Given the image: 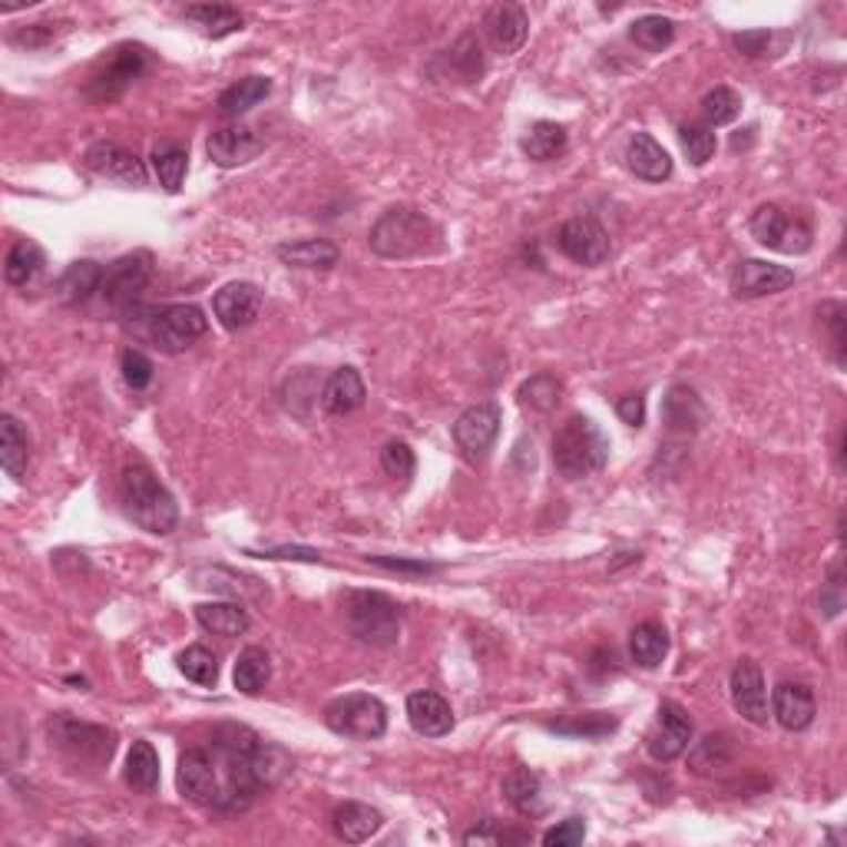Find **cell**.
<instances>
[{"label":"cell","instance_id":"21","mask_svg":"<svg viewBox=\"0 0 847 847\" xmlns=\"http://www.w3.org/2000/svg\"><path fill=\"white\" fill-rule=\"evenodd\" d=\"M772 712H775L782 728L805 732L815 722V715H818L815 692L808 685H802V682H782L772 692Z\"/></svg>","mask_w":847,"mask_h":847},{"label":"cell","instance_id":"3","mask_svg":"<svg viewBox=\"0 0 847 847\" xmlns=\"http://www.w3.org/2000/svg\"><path fill=\"white\" fill-rule=\"evenodd\" d=\"M368 245L375 255L391 258V262H408V258H424L437 255L443 248V232L440 225L421 210H388L368 232Z\"/></svg>","mask_w":847,"mask_h":847},{"label":"cell","instance_id":"1","mask_svg":"<svg viewBox=\"0 0 847 847\" xmlns=\"http://www.w3.org/2000/svg\"><path fill=\"white\" fill-rule=\"evenodd\" d=\"M262 738L248 725H215L210 745H193L180 755V792L193 805L215 812H242L262 792L255 778V752Z\"/></svg>","mask_w":847,"mask_h":847},{"label":"cell","instance_id":"54","mask_svg":"<svg viewBox=\"0 0 847 847\" xmlns=\"http://www.w3.org/2000/svg\"><path fill=\"white\" fill-rule=\"evenodd\" d=\"M772 43L768 30H755V33H735V47L748 57H765V47Z\"/></svg>","mask_w":847,"mask_h":847},{"label":"cell","instance_id":"53","mask_svg":"<svg viewBox=\"0 0 847 847\" xmlns=\"http://www.w3.org/2000/svg\"><path fill=\"white\" fill-rule=\"evenodd\" d=\"M57 23H30L27 30H17V33H10V40L13 43H20V47H43L47 40H53L57 37V30H53Z\"/></svg>","mask_w":847,"mask_h":847},{"label":"cell","instance_id":"51","mask_svg":"<svg viewBox=\"0 0 847 847\" xmlns=\"http://www.w3.org/2000/svg\"><path fill=\"white\" fill-rule=\"evenodd\" d=\"M368 563L385 567L391 573H415V576H430L440 573V563H427V560H395V557H368Z\"/></svg>","mask_w":847,"mask_h":847},{"label":"cell","instance_id":"25","mask_svg":"<svg viewBox=\"0 0 847 847\" xmlns=\"http://www.w3.org/2000/svg\"><path fill=\"white\" fill-rule=\"evenodd\" d=\"M365 398H368V391H365V381L355 368H338L322 388V408L335 418L355 415L365 405Z\"/></svg>","mask_w":847,"mask_h":847},{"label":"cell","instance_id":"33","mask_svg":"<svg viewBox=\"0 0 847 847\" xmlns=\"http://www.w3.org/2000/svg\"><path fill=\"white\" fill-rule=\"evenodd\" d=\"M503 798L527 818H537L543 812V785L530 768H513L503 778Z\"/></svg>","mask_w":847,"mask_h":847},{"label":"cell","instance_id":"10","mask_svg":"<svg viewBox=\"0 0 847 847\" xmlns=\"http://www.w3.org/2000/svg\"><path fill=\"white\" fill-rule=\"evenodd\" d=\"M748 228L758 238V245L782 252V255H805L815 242L812 225L802 215H792L782 206H758Z\"/></svg>","mask_w":847,"mask_h":847},{"label":"cell","instance_id":"12","mask_svg":"<svg viewBox=\"0 0 847 847\" xmlns=\"http://www.w3.org/2000/svg\"><path fill=\"white\" fill-rule=\"evenodd\" d=\"M500 424H503V411H500V405H493V401H483V405L467 408V411L457 418V424H453V443H457V450H460L470 463H480V460L490 453V447L497 443Z\"/></svg>","mask_w":847,"mask_h":847},{"label":"cell","instance_id":"7","mask_svg":"<svg viewBox=\"0 0 847 847\" xmlns=\"http://www.w3.org/2000/svg\"><path fill=\"white\" fill-rule=\"evenodd\" d=\"M50 745L67 755L73 765H90L100 768L113 758L116 752V732H110L106 725H90V722H76L70 715H57L47 725Z\"/></svg>","mask_w":847,"mask_h":847},{"label":"cell","instance_id":"8","mask_svg":"<svg viewBox=\"0 0 847 847\" xmlns=\"http://www.w3.org/2000/svg\"><path fill=\"white\" fill-rule=\"evenodd\" d=\"M325 725L335 735H345V738H355V742H371V738H381L388 732V708L378 695L351 692V695L335 698L325 708Z\"/></svg>","mask_w":847,"mask_h":847},{"label":"cell","instance_id":"40","mask_svg":"<svg viewBox=\"0 0 847 847\" xmlns=\"http://www.w3.org/2000/svg\"><path fill=\"white\" fill-rule=\"evenodd\" d=\"M669 652V633L659 623H639L630 639V655L635 665L642 669H655Z\"/></svg>","mask_w":847,"mask_h":847},{"label":"cell","instance_id":"20","mask_svg":"<svg viewBox=\"0 0 847 847\" xmlns=\"http://www.w3.org/2000/svg\"><path fill=\"white\" fill-rule=\"evenodd\" d=\"M483 30H487L490 43H493L500 53H517V50L527 43L530 17H527V10L517 7V3H493V7L483 13Z\"/></svg>","mask_w":847,"mask_h":847},{"label":"cell","instance_id":"42","mask_svg":"<svg viewBox=\"0 0 847 847\" xmlns=\"http://www.w3.org/2000/svg\"><path fill=\"white\" fill-rule=\"evenodd\" d=\"M738 113H742V96L732 86H715L712 93L702 96V126L708 130L735 123Z\"/></svg>","mask_w":847,"mask_h":847},{"label":"cell","instance_id":"45","mask_svg":"<svg viewBox=\"0 0 847 847\" xmlns=\"http://www.w3.org/2000/svg\"><path fill=\"white\" fill-rule=\"evenodd\" d=\"M180 672L196 682V685H215L218 682V662L206 645H190L186 652H180Z\"/></svg>","mask_w":847,"mask_h":847},{"label":"cell","instance_id":"57","mask_svg":"<svg viewBox=\"0 0 847 847\" xmlns=\"http://www.w3.org/2000/svg\"><path fill=\"white\" fill-rule=\"evenodd\" d=\"M268 560H308V563H318L322 553L315 550H302V547H275V550H265Z\"/></svg>","mask_w":847,"mask_h":847},{"label":"cell","instance_id":"19","mask_svg":"<svg viewBox=\"0 0 847 847\" xmlns=\"http://www.w3.org/2000/svg\"><path fill=\"white\" fill-rule=\"evenodd\" d=\"M262 150H265V140H262L255 130H248V126H222V130L212 133L210 143H206L210 160L215 166H222V170L245 166V163H252Z\"/></svg>","mask_w":847,"mask_h":847},{"label":"cell","instance_id":"39","mask_svg":"<svg viewBox=\"0 0 847 847\" xmlns=\"http://www.w3.org/2000/svg\"><path fill=\"white\" fill-rule=\"evenodd\" d=\"M662 411H665V424H669L672 430H695L698 424L705 421V408H702L698 395H695L692 388H682V385H675V388L669 391Z\"/></svg>","mask_w":847,"mask_h":847},{"label":"cell","instance_id":"9","mask_svg":"<svg viewBox=\"0 0 847 847\" xmlns=\"http://www.w3.org/2000/svg\"><path fill=\"white\" fill-rule=\"evenodd\" d=\"M146 63H150V50L143 43H120V47H113L106 63L83 86V96L93 100V103H110V100L123 96L126 86L146 70Z\"/></svg>","mask_w":847,"mask_h":847},{"label":"cell","instance_id":"23","mask_svg":"<svg viewBox=\"0 0 847 847\" xmlns=\"http://www.w3.org/2000/svg\"><path fill=\"white\" fill-rule=\"evenodd\" d=\"M408 722L424 738H440L453 728V712L443 695L424 688L408 695Z\"/></svg>","mask_w":847,"mask_h":847},{"label":"cell","instance_id":"28","mask_svg":"<svg viewBox=\"0 0 847 847\" xmlns=\"http://www.w3.org/2000/svg\"><path fill=\"white\" fill-rule=\"evenodd\" d=\"M43 265H47V255L37 242L30 238H20L10 252H7V262H3V278L17 288H27L33 285L40 275H43Z\"/></svg>","mask_w":847,"mask_h":847},{"label":"cell","instance_id":"2","mask_svg":"<svg viewBox=\"0 0 847 847\" xmlns=\"http://www.w3.org/2000/svg\"><path fill=\"white\" fill-rule=\"evenodd\" d=\"M123 325L136 335L153 341L166 355L186 351L193 341H200L210 331V318L200 305H130L123 312Z\"/></svg>","mask_w":847,"mask_h":847},{"label":"cell","instance_id":"35","mask_svg":"<svg viewBox=\"0 0 847 847\" xmlns=\"http://www.w3.org/2000/svg\"><path fill=\"white\" fill-rule=\"evenodd\" d=\"M196 623L212 635L235 639L248 630V613L238 603H200L196 606Z\"/></svg>","mask_w":847,"mask_h":847},{"label":"cell","instance_id":"27","mask_svg":"<svg viewBox=\"0 0 847 847\" xmlns=\"http://www.w3.org/2000/svg\"><path fill=\"white\" fill-rule=\"evenodd\" d=\"M0 463L13 480H23L30 467V437L13 415L0 418Z\"/></svg>","mask_w":847,"mask_h":847},{"label":"cell","instance_id":"4","mask_svg":"<svg viewBox=\"0 0 847 847\" xmlns=\"http://www.w3.org/2000/svg\"><path fill=\"white\" fill-rule=\"evenodd\" d=\"M120 500L126 517L143 527L146 533H173L180 523V507L173 500V493L156 480V473L146 463H130L123 467L120 477Z\"/></svg>","mask_w":847,"mask_h":847},{"label":"cell","instance_id":"18","mask_svg":"<svg viewBox=\"0 0 847 847\" xmlns=\"http://www.w3.org/2000/svg\"><path fill=\"white\" fill-rule=\"evenodd\" d=\"M212 312L218 318L222 328L228 331H242L248 328L258 312H262V288L252 285V282H228L215 292L212 298Z\"/></svg>","mask_w":847,"mask_h":847},{"label":"cell","instance_id":"5","mask_svg":"<svg viewBox=\"0 0 847 847\" xmlns=\"http://www.w3.org/2000/svg\"><path fill=\"white\" fill-rule=\"evenodd\" d=\"M610 460V437L600 424L583 415H573L553 433V467L567 480H583L600 473Z\"/></svg>","mask_w":847,"mask_h":847},{"label":"cell","instance_id":"13","mask_svg":"<svg viewBox=\"0 0 847 847\" xmlns=\"http://www.w3.org/2000/svg\"><path fill=\"white\" fill-rule=\"evenodd\" d=\"M557 245L576 265H603L613 252L610 232L593 215H576V218L563 222L557 232Z\"/></svg>","mask_w":847,"mask_h":847},{"label":"cell","instance_id":"55","mask_svg":"<svg viewBox=\"0 0 847 847\" xmlns=\"http://www.w3.org/2000/svg\"><path fill=\"white\" fill-rule=\"evenodd\" d=\"M616 415L623 418V424L639 427V424L645 421V398H642V395H626V398H620Z\"/></svg>","mask_w":847,"mask_h":847},{"label":"cell","instance_id":"47","mask_svg":"<svg viewBox=\"0 0 847 847\" xmlns=\"http://www.w3.org/2000/svg\"><path fill=\"white\" fill-rule=\"evenodd\" d=\"M415 450L405 443V440H388L385 447H381V470L391 477V480H411L415 477Z\"/></svg>","mask_w":847,"mask_h":847},{"label":"cell","instance_id":"37","mask_svg":"<svg viewBox=\"0 0 847 847\" xmlns=\"http://www.w3.org/2000/svg\"><path fill=\"white\" fill-rule=\"evenodd\" d=\"M517 398H520L523 408H530L537 415H550L563 401V381L557 375H550V371H540V375H533L530 381L520 385Z\"/></svg>","mask_w":847,"mask_h":847},{"label":"cell","instance_id":"30","mask_svg":"<svg viewBox=\"0 0 847 847\" xmlns=\"http://www.w3.org/2000/svg\"><path fill=\"white\" fill-rule=\"evenodd\" d=\"M268 93H272V80H268V76H245V80L232 83L228 90H222V96H218V113L228 116V120H238V116H245L252 106H258Z\"/></svg>","mask_w":847,"mask_h":847},{"label":"cell","instance_id":"6","mask_svg":"<svg viewBox=\"0 0 847 847\" xmlns=\"http://www.w3.org/2000/svg\"><path fill=\"white\" fill-rule=\"evenodd\" d=\"M345 626L365 645L391 649L401 639V610L385 593L355 590V593L345 596Z\"/></svg>","mask_w":847,"mask_h":847},{"label":"cell","instance_id":"49","mask_svg":"<svg viewBox=\"0 0 847 847\" xmlns=\"http://www.w3.org/2000/svg\"><path fill=\"white\" fill-rule=\"evenodd\" d=\"M818 318H822V325H825L828 335H831L835 361L845 365V305H841V302H828V305H822Z\"/></svg>","mask_w":847,"mask_h":847},{"label":"cell","instance_id":"48","mask_svg":"<svg viewBox=\"0 0 847 847\" xmlns=\"http://www.w3.org/2000/svg\"><path fill=\"white\" fill-rule=\"evenodd\" d=\"M120 371H123V381L133 388V391H143L153 385V361L140 351V348H126L123 358H120Z\"/></svg>","mask_w":847,"mask_h":847},{"label":"cell","instance_id":"29","mask_svg":"<svg viewBox=\"0 0 847 847\" xmlns=\"http://www.w3.org/2000/svg\"><path fill=\"white\" fill-rule=\"evenodd\" d=\"M126 785L136 788L140 795H156L160 788V755L150 742H133L130 755H126V772H123Z\"/></svg>","mask_w":847,"mask_h":847},{"label":"cell","instance_id":"43","mask_svg":"<svg viewBox=\"0 0 847 847\" xmlns=\"http://www.w3.org/2000/svg\"><path fill=\"white\" fill-rule=\"evenodd\" d=\"M630 37L642 50H665L675 40V23L662 13H645V17L633 20Z\"/></svg>","mask_w":847,"mask_h":847},{"label":"cell","instance_id":"14","mask_svg":"<svg viewBox=\"0 0 847 847\" xmlns=\"http://www.w3.org/2000/svg\"><path fill=\"white\" fill-rule=\"evenodd\" d=\"M692 742V718L685 715V708L678 702H662L659 705V718H655V728L649 732L645 738V748L655 762L669 765L675 762Z\"/></svg>","mask_w":847,"mask_h":847},{"label":"cell","instance_id":"34","mask_svg":"<svg viewBox=\"0 0 847 847\" xmlns=\"http://www.w3.org/2000/svg\"><path fill=\"white\" fill-rule=\"evenodd\" d=\"M732 762H735V742H732V735H725V732L705 735V738L692 748V755H688V768H692L695 775H715V772L728 768Z\"/></svg>","mask_w":847,"mask_h":847},{"label":"cell","instance_id":"22","mask_svg":"<svg viewBox=\"0 0 847 847\" xmlns=\"http://www.w3.org/2000/svg\"><path fill=\"white\" fill-rule=\"evenodd\" d=\"M626 166L642 183H665L672 176V156L649 133H635L626 143Z\"/></svg>","mask_w":847,"mask_h":847},{"label":"cell","instance_id":"44","mask_svg":"<svg viewBox=\"0 0 847 847\" xmlns=\"http://www.w3.org/2000/svg\"><path fill=\"white\" fill-rule=\"evenodd\" d=\"M547 728L557 732V735H573V738H603L616 728V718L593 712V715H583V718L570 715V718H560V722H547Z\"/></svg>","mask_w":847,"mask_h":847},{"label":"cell","instance_id":"50","mask_svg":"<svg viewBox=\"0 0 847 847\" xmlns=\"http://www.w3.org/2000/svg\"><path fill=\"white\" fill-rule=\"evenodd\" d=\"M583 838H586V825H583V818H567V822H560L557 828H550V831L543 835V845L576 847V845H583Z\"/></svg>","mask_w":847,"mask_h":847},{"label":"cell","instance_id":"32","mask_svg":"<svg viewBox=\"0 0 847 847\" xmlns=\"http://www.w3.org/2000/svg\"><path fill=\"white\" fill-rule=\"evenodd\" d=\"M268 678H272V659H268V652L258 649V645L242 649L238 659H235V672H232L235 688H238L242 695H258V692L268 685Z\"/></svg>","mask_w":847,"mask_h":847},{"label":"cell","instance_id":"26","mask_svg":"<svg viewBox=\"0 0 847 847\" xmlns=\"http://www.w3.org/2000/svg\"><path fill=\"white\" fill-rule=\"evenodd\" d=\"M275 255L285 262V265H292V268H331V265H338V258H341V252H338V245L335 242H328V238H295V242H282L278 248H275Z\"/></svg>","mask_w":847,"mask_h":847},{"label":"cell","instance_id":"16","mask_svg":"<svg viewBox=\"0 0 847 847\" xmlns=\"http://www.w3.org/2000/svg\"><path fill=\"white\" fill-rule=\"evenodd\" d=\"M86 170L103 176V180H113L120 186H146V166L136 153L123 150L120 143H93L83 156Z\"/></svg>","mask_w":847,"mask_h":847},{"label":"cell","instance_id":"41","mask_svg":"<svg viewBox=\"0 0 847 847\" xmlns=\"http://www.w3.org/2000/svg\"><path fill=\"white\" fill-rule=\"evenodd\" d=\"M523 153L530 156V160H537V163H550V160H557L563 150H567V130L560 126V123H537L527 136H523Z\"/></svg>","mask_w":847,"mask_h":847},{"label":"cell","instance_id":"36","mask_svg":"<svg viewBox=\"0 0 847 847\" xmlns=\"http://www.w3.org/2000/svg\"><path fill=\"white\" fill-rule=\"evenodd\" d=\"M183 17L193 20L212 40L242 30V13L235 7H225V3H196V7H186Z\"/></svg>","mask_w":847,"mask_h":847},{"label":"cell","instance_id":"11","mask_svg":"<svg viewBox=\"0 0 847 847\" xmlns=\"http://www.w3.org/2000/svg\"><path fill=\"white\" fill-rule=\"evenodd\" d=\"M150 282H153V255H150V252H130V255L116 258V262L103 272L100 295H103L106 305H113L116 312H126L130 305L140 302V295L150 288Z\"/></svg>","mask_w":847,"mask_h":847},{"label":"cell","instance_id":"17","mask_svg":"<svg viewBox=\"0 0 847 847\" xmlns=\"http://www.w3.org/2000/svg\"><path fill=\"white\" fill-rule=\"evenodd\" d=\"M792 285H795L792 268L775 265V262H762V258H745L732 272V295L735 298H765V295H778Z\"/></svg>","mask_w":847,"mask_h":847},{"label":"cell","instance_id":"52","mask_svg":"<svg viewBox=\"0 0 847 847\" xmlns=\"http://www.w3.org/2000/svg\"><path fill=\"white\" fill-rule=\"evenodd\" d=\"M503 841H527V835H517V831H500L497 822H483V828H473L463 845H503Z\"/></svg>","mask_w":847,"mask_h":847},{"label":"cell","instance_id":"31","mask_svg":"<svg viewBox=\"0 0 847 847\" xmlns=\"http://www.w3.org/2000/svg\"><path fill=\"white\" fill-rule=\"evenodd\" d=\"M100 285H103V268L90 258H80L60 275L57 295L70 305H83L93 292H100Z\"/></svg>","mask_w":847,"mask_h":847},{"label":"cell","instance_id":"24","mask_svg":"<svg viewBox=\"0 0 847 847\" xmlns=\"http://www.w3.org/2000/svg\"><path fill=\"white\" fill-rule=\"evenodd\" d=\"M331 828L345 845H365L385 828V815L361 802H345L331 815Z\"/></svg>","mask_w":847,"mask_h":847},{"label":"cell","instance_id":"15","mask_svg":"<svg viewBox=\"0 0 847 847\" xmlns=\"http://www.w3.org/2000/svg\"><path fill=\"white\" fill-rule=\"evenodd\" d=\"M728 688H732V705L745 722L768 725V688H765V675L755 659L745 655L735 662Z\"/></svg>","mask_w":847,"mask_h":847},{"label":"cell","instance_id":"46","mask_svg":"<svg viewBox=\"0 0 847 847\" xmlns=\"http://www.w3.org/2000/svg\"><path fill=\"white\" fill-rule=\"evenodd\" d=\"M678 140H682V150H685V156H688L692 166H705V163L715 156V150H718L715 133H712L708 126H702V123L678 126Z\"/></svg>","mask_w":847,"mask_h":847},{"label":"cell","instance_id":"56","mask_svg":"<svg viewBox=\"0 0 847 847\" xmlns=\"http://www.w3.org/2000/svg\"><path fill=\"white\" fill-rule=\"evenodd\" d=\"M822 610L828 616H838L841 613V567L831 570V583H828V593L822 596Z\"/></svg>","mask_w":847,"mask_h":847},{"label":"cell","instance_id":"38","mask_svg":"<svg viewBox=\"0 0 847 847\" xmlns=\"http://www.w3.org/2000/svg\"><path fill=\"white\" fill-rule=\"evenodd\" d=\"M153 170H156L160 186L166 193H180V186L186 180V170H190V150L180 146V143H160L153 150Z\"/></svg>","mask_w":847,"mask_h":847}]
</instances>
